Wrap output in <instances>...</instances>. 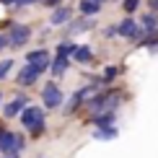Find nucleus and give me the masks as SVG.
Listing matches in <instances>:
<instances>
[{
    "mask_svg": "<svg viewBox=\"0 0 158 158\" xmlns=\"http://www.w3.org/2000/svg\"><path fill=\"white\" fill-rule=\"evenodd\" d=\"M21 148H23V137H21V135H16V132H8V130H5V132H3V137H0V150H3L5 156H16Z\"/></svg>",
    "mask_w": 158,
    "mask_h": 158,
    "instance_id": "3",
    "label": "nucleus"
},
{
    "mask_svg": "<svg viewBox=\"0 0 158 158\" xmlns=\"http://www.w3.org/2000/svg\"><path fill=\"white\" fill-rule=\"evenodd\" d=\"M117 31H119L124 39H137V42H140V36H145V31L137 29V23L132 21V18H124V21L117 26Z\"/></svg>",
    "mask_w": 158,
    "mask_h": 158,
    "instance_id": "7",
    "label": "nucleus"
},
{
    "mask_svg": "<svg viewBox=\"0 0 158 158\" xmlns=\"http://www.w3.org/2000/svg\"><path fill=\"white\" fill-rule=\"evenodd\" d=\"M96 3H104V0H96Z\"/></svg>",
    "mask_w": 158,
    "mask_h": 158,
    "instance_id": "31",
    "label": "nucleus"
},
{
    "mask_svg": "<svg viewBox=\"0 0 158 158\" xmlns=\"http://www.w3.org/2000/svg\"><path fill=\"white\" fill-rule=\"evenodd\" d=\"M31 3H39V0H18V5H31Z\"/></svg>",
    "mask_w": 158,
    "mask_h": 158,
    "instance_id": "26",
    "label": "nucleus"
},
{
    "mask_svg": "<svg viewBox=\"0 0 158 158\" xmlns=\"http://www.w3.org/2000/svg\"><path fill=\"white\" fill-rule=\"evenodd\" d=\"M3 132H5V127H3V124H0V137H3Z\"/></svg>",
    "mask_w": 158,
    "mask_h": 158,
    "instance_id": "29",
    "label": "nucleus"
},
{
    "mask_svg": "<svg viewBox=\"0 0 158 158\" xmlns=\"http://www.w3.org/2000/svg\"><path fill=\"white\" fill-rule=\"evenodd\" d=\"M96 137H101V140H111V137H117V130H114V127H104V130H96Z\"/></svg>",
    "mask_w": 158,
    "mask_h": 158,
    "instance_id": "19",
    "label": "nucleus"
},
{
    "mask_svg": "<svg viewBox=\"0 0 158 158\" xmlns=\"http://www.w3.org/2000/svg\"><path fill=\"white\" fill-rule=\"evenodd\" d=\"M111 122H114V111H101V114H94V117H91V124H96L98 130L111 127Z\"/></svg>",
    "mask_w": 158,
    "mask_h": 158,
    "instance_id": "11",
    "label": "nucleus"
},
{
    "mask_svg": "<svg viewBox=\"0 0 158 158\" xmlns=\"http://www.w3.org/2000/svg\"><path fill=\"white\" fill-rule=\"evenodd\" d=\"M75 49H78V44H73V42H62L60 47H57V55L70 57V55H75Z\"/></svg>",
    "mask_w": 158,
    "mask_h": 158,
    "instance_id": "18",
    "label": "nucleus"
},
{
    "mask_svg": "<svg viewBox=\"0 0 158 158\" xmlns=\"http://www.w3.org/2000/svg\"><path fill=\"white\" fill-rule=\"evenodd\" d=\"M10 68H13V60H3L0 62V78H5L10 73Z\"/></svg>",
    "mask_w": 158,
    "mask_h": 158,
    "instance_id": "21",
    "label": "nucleus"
},
{
    "mask_svg": "<svg viewBox=\"0 0 158 158\" xmlns=\"http://www.w3.org/2000/svg\"><path fill=\"white\" fill-rule=\"evenodd\" d=\"M73 60L81 62V65H88L91 60H94V52H91V47H78L75 55H73Z\"/></svg>",
    "mask_w": 158,
    "mask_h": 158,
    "instance_id": "14",
    "label": "nucleus"
},
{
    "mask_svg": "<svg viewBox=\"0 0 158 158\" xmlns=\"http://www.w3.org/2000/svg\"><path fill=\"white\" fill-rule=\"evenodd\" d=\"M21 124L31 135H42L44 132V111L39 106H26L21 111Z\"/></svg>",
    "mask_w": 158,
    "mask_h": 158,
    "instance_id": "1",
    "label": "nucleus"
},
{
    "mask_svg": "<svg viewBox=\"0 0 158 158\" xmlns=\"http://www.w3.org/2000/svg\"><path fill=\"white\" fill-rule=\"evenodd\" d=\"M117 34H119V31H117V26H109V29H106V36H117Z\"/></svg>",
    "mask_w": 158,
    "mask_h": 158,
    "instance_id": "25",
    "label": "nucleus"
},
{
    "mask_svg": "<svg viewBox=\"0 0 158 158\" xmlns=\"http://www.w3.org/2000/svg\"><path fill=\"white\" fill-rule=\"evenodd\" d=\"M0 101H3V96H0Z\"/></svg>",
    "mask_w": 158,
    "mask_h": 158,
    "instance_id": "32",
    "label": "nucleus"
},
{
    "mask_svg": "<svg viewBox=\"0 0 158 158\" xmlns=\"http://www.w3.org/2000/svg\"><path fill=\"white\" fill-rule=\"evenodd\" d=\"M39 75H42V73H39L34 65H23V70L18 73V85H31V83H36Z\"/></svg>",
    "mask_w": 158,
    "mask_h": 158,
    "instance_id": "9",
    "label": "nucleus"
},
{
    "mask_svg": "<svg viewBox=\"0 0 158 158\" xmlns=\"http://www.w3.org/2000/svg\"><path fill=\"white\" fill-rule=\"evenodd\" d=\"M70 21V8L68 5H60V8H55V13H52V26H62Z\"/></svg>",
    "mask_w": 158,
    "mask_h": 158,
    "instance_id": "12",
    "label": "nucleus"
},
{
    "mask_svg": "<svg viewBox=\"0 0 158 158\" xmlns=\"http://www.w3.org/2000/svg\"><path fill=\"white\" fill-rule=\"evenodd\" d=\"M137 5H140V0H124L122 8L127 10V13H135V10H137Z\"/></svg>",
    "mask_w": 158,
    "mask_h": 158,
    "instance_id": "20",
    "label": "nucleus"
},
{
    "mask_svg": "<svg viewBox=\"0 0 158 158\" xmlns=\"http://www.w3.org/2000/svg\"><path fill=\"white\" fill-rule=\"evenodd\" d=\"M5 158H16V156H5Z\"/></svg>",
    "mask_w": 158,
    "mask_h": 158,
    "instance_id": "30",
    "label": "nucleus"
},
{
    "mask_svg": "<svg viewBox=\"0 0 158 158\" xmlns=\"http://www.w3.org/2000/svg\"><path fill=\"white\" fill-rule=\"evenodd\" d=\"M68 65H70V57H62V55H57L55 60H52V73L55 75H60V73H65V70H68Z\"/></svg>",
    "mask_w": 158,
    "mask_h": 158,
    "instance_id": "15",
    "label": "nucleus"
},
{
    "mask_svg": "<svg viewBox=\"0 0 158 158\" xmlns=\"http://www.w3.org/2000/svg\"><path fill=\"white\" fill-rule=\"evenodd\" d=\"M26 106H29V98H26V96H18V98H13V101L8 104V106H5V111H3V114H5V119H8V117H16V114H21V111H23Z\"/></svg>",
    "mask_w": 158,
    "mask_h": 158,
    "instance_id": "10",
    "label": "nucleus"
},
{
    "mask_svg": "<svg viewBox=\"0 0 158 158\" xmlns=\"http://www.w3.org/2000/svg\"><path fill=\"white\" fill-rule=\"evenodd\" d=\"M94 26V21L91 18H81V21H73L68 26V36H73V34H81V31H85V29H91Z\"/></svg>",
    "mask_w": 158,
    "mask_h": 158,
    "instance_id": "13",
    "label": "nucleus"
},
{
    "mask_svg": "<svg viewBox=\"0 0 158 158\" xmlns=\"http://www.w3.org/2000/svg\"><path fill=\"white\" fill-rule=\"evenodd\" d=\"M150 8H153V10H158V0H150Z\"/></svg>",
    "mask_w": 158,
    "mask_h": 158,
    "instance_id": "27",
    "label": "nucleus"
},
{
    "mask_svg": "<svg viewBox=\"0 0 158 158\" xmlns=\"http://www.w3.org/2000/svg\"><path fill=\"white\" fill-rule=\"evenodd\" d=\"M44 5H47V8H60L62 5V0H42Z\"/></svg>",
    "mask_w": 158,
    "mask_h": 158,
    "instance_id": "23",
    "label": "nucleus"
},
{
    "mask_svg": "<svg viewBox=\"0 0 158 158\" xmlns=\"http://www.w3.org/2000/svg\"><path fill=\"white\" fill-rule=\"evenodd\" d=\"M0 3H8V5H13V3H16V5H18V0H0Z\"/></svg>",
    "mask_w": 158,
    "mask_h": 158,
    "instance_id": "28",
    "label": "nucleus"
},
{
    "mask_svg": "<svg viewBox=\"0 0 158 158\" xmlns=\"http://www.w3.org/2000/svg\"><path fill=\"white\" fill-rule=\"evenodd\" d=\"M26 65H34L39 73H44V70L52 65V62H49V52H47V49H34V52H29V55H26Z\"/></svg>",
    "mask_w": 158,
    "mask_h": 158,
    "instance_id": "6",
    "label": "nucleus"
},
{
    "mask_svg": "<svg viewBox=\"0 0 158 158\" xmlns=\"http://www.w3.org/2000/svg\"><path fill=\"white\" fill-rule=\"evenodd\" d=\"M8 44H10V39L5 36V34H0V49H5V47H8Z\"/></svg>",
    "mask_w": 158,
    "mask_h": 158,
    "instance_id": "24",
    "label": "nucleus"
},
{
    "mask_svg": "<svg viewBox=\"0 0 158 158\" xmlns=\"http://www.w3.org/2000/svg\"><path fill=\"white\" fill-rule=\"evenodd\" d=\"M42 98H44V106L57 109L62 104V91L57 88V83H47V85H44V91H42Z\"/></svg>",
    "mask_w": 158,
    "mask_h": 158,
    "instance_id": "5",
    "label": "nucleus"
},
{
    "mask_svg": "<svg viewBox=\"0 0 158 158\" xmlns=\"http://www.w3.org/2000/svg\"><path fill=\"white\" fill-rule=\"evenodd\" d=\"M117 98H119V94H98V96H91L88 106L94 114H101V111H111L117 106Z\"/></svg>",
    "mask_w": 158,
    "mask_h": 158,
    "instance_id": "2",
    "label": "nucleus"
},
{
    "mask_svg": "<svg viewBox=\"0 0 158 158\" xmlns=\"http://www.w3.org/2000/svg\"><path fill=\"white\" fill-rule=\"evenodd\" d=\"M8 39H10V47H23V44L31 39V29L26 23H10Z\"/></svg>",
    "mask_w": 158,
    "mask_h": 158,
    "instance_id": "4",
    "label": "nucleus"
},
{
    "mask_svg": "<svg viewBox=\"0 0 158 158\" xmlns=\"http://www.w3.org/2000/svg\"><path fill=\"white\" fill-rule=\"evenodd\" d=\"M88 96H94V85H85V88L75 91V96L70 98V104L65 106V114H70V111H75V109H78V106L83 104V98H88Z\"/></svg>",
    "mask_w": 158,
    "mask_h": 158,
    "instance_id": "8",
    "label": "nucleus"
},
{
    "mask_svg": "<svg viewBox=\"0 0 158 158\" xmlns=\"http://www.w3.org/2000/svg\"><path fill=\"white\" fill-rule=\"evenodd\" d=\"M156 29H158V18H156V13L143 16V31H145V34H153Z\"/></svg>",
    "mask_w": 158,
    "mask_h": 158,
    "instance_id": "17",
    "label": "nucleus"
},
{
    "mask_svg": "<svg viewBox=\"0 0 158 158\" xmlns=\"http://www.w3.org/2000/svg\"><path fill=\"white\" fill-rule=\"evenodd\" d=\"M98 8H101V3H96V0H81V13L83 16H96Z\"/></svg>",
    "mask_w": 158,
    "mask_h": 158,
    "instance_id": "16",
    "label": "nucleus"
},
{
    "mask_svg": "<svg viewBox=\"0 0 158 158\" xmlns=\"http://www.w3.org/2000/svg\"><path fill=\"white\" fill-rule=\"evenodd\" d=\"M117 73H119L117 68H106V70H104V78H101V81H104V83H109L111 78H117Z\"/></svg>",
    "mask_w": 158,
    "mask_h": 158,
    "instance_id": "22",
    "label": "nucleus"
}]
</instances>
